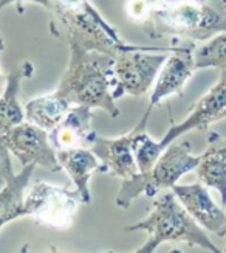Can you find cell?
I'll use <instances>...</instances> for the list:
<instances>
[{
    "mask_svg": "<svg viewBox=\"0 0 226 253\" xmlns=\"http://www.w3.org/2000/svg\"><path fill=\"white\" fill-rule=\"evenodd\" d=\"M139 25L150 39L204 42L226 31V0H174L150 9Z\"/></svg>",
    "mask_w": 226,
    "mask_h": 253,
    "instance_id": "cell-2",
    "label": "cell"
},
{
    "mask_svg": "<svg viewBox=\"0 0 226 253\" xmlns=\"http://www.w3.org/2000/svg\"><path fill=\"white\" fill-rule=\"evenodd\" d=\"M9 3H8V0H0V11H2L5 6H8ZM3 48H5V42H3V36H2V33H0V53L3 51ZM3 89H5V84H3V76H2V73H0V95H2V92H3Z\"/></svg>",
    "mask_w": 226,
    "mask_h": 253,
    "instance_id": "cell-21",
    "label": "cell"
},
{
    "mask_svg": "<svg viewBox=\"0 0 226 253\" xmlns=\"http://www.w3.org/2000/svg\"><path fill=\"white\" fill-rule=\"evenodd\" d=\"M201 159L203 152L198 156L192 154V145L189 140L177 138L164 148L152 169L147 172L138 171L132 177L124 179L115 199L116 207L127 210L141 194L155 197L160 191L170 190L183 175L195 169Z\"/></svg>",
    "mask_w": 226,
    "mask_h": 253,
    "instance_id": "cell-5",
    "label": "cell"
},
{
    "mask_svg": "<svg viewBox=\"0 0 226 253\" xmlns=\"http://www.w3.org/2000/svg\"><path fill=\"white\" fill-rule=\"evenodd\" d=\"M9 148L6 143V135H0V180L6 182L14 175L11 157H9Z\"/></svg>",
    "mask_w": 226,
    "mask_h": 253,
    "instance_id": "cell-20",
    "label": "cell"
},
{
    "mask_svg": "<svg viewBox=\"0 0 226 253\" xmlns=\"http://www.w3.org/2000/svg\"><path fill=\"white\" fill-rule=\"evenodd\" d=\"M8 3H36L53 14L51 28L59 27L68 45L74 43L85 50L102 51L115 56L132 43L121 39L118 30L107 22L89 0H8Z\"/></svg>",
    "mask_w": 226,
    "mask_h": 253,
    "instance_id": "cell-3",
    "label": "cell"
},
{
    "mask_svg": "<svg viewBox=\"0 0 226 253\" xmlns=\"http://www.w3.org/2000/svg\"><path fill=\"white\" fill-rule=\"evenodd\" d=\"M68 67L55 90L73 106L102 109L116 118L120 109L116 106V75L115 58L102 51L85 50L71 43Z\"/></svg>",
    "mask_w": 226,
    "mask_h": 253,
    "instance_id": "cell-1",
    "label": "cell"
},
{
    "mask_svg": "<svg viewBox=\"0 0 226 253\" xmlns=\"http://www.w3.org/2000/svg\"><path fill=\"white\" fill-rule=\"evenodd\" d=\"M172 47L152 48L133 45L115 54L116 90L115 98L123 95L141 96L154 87L157 76L163 67Z\"/></svg>",
    "mask_w": 226,
    "mask_h": 253,
    "instance_id": "cell-6",
    "label": "cell"
},
{
    "mask_svg": "<svg viewBox=\"0 0 226 253\" xmlns=\"http://www.w3.org/2000/svg\"><path fill=\"white\" fill-rule=\"evenodd\" d=\"M133 129L118 138H107L95 132L89 146L95 156L101 160L107 172L124 180L138 172V165L133 154Z\"/></svg>",
    "mask_w": 226,
    "mask_h": 253,
    "instance_id": "cell-12",
    "label": "cell"
},
{
    "mask_svg": "<svg viewBox=\"0 0 226 253\" xmlns=\"http://www.w3.org/2000/svg\"><path fill=\"white\" fill-rule=\"evenodd\" d=\"M194 62L195 70L217 69L226 70V31L215 35L200 47L194 50Z\"/></svg>",
    "mask_w": 226,
    "mask_h": 253,
    "instance_id": "cell-19",
    "label": "cell"
},
{
    "mask_svg": "<svg viewBox=\"0 0 226 253\" xmlns=\"http://www.w3.org/2000/svg\"><path fill=\"white\" fill-rule=\"evenodd\" d=\"M56 152L62 169L67 171L71 182L76 186L79 201L82 204H90L92 196H90L89 180L95 172H107L105 167L95 156L92 149H87L84 146L61 149Z\"/></svg>",
    "mask_w": 226,
    "mask_h": 253,
    "instance_id": "cell-14",
    "label": "cell"
},
{
    "mask_svg": "<svg viewBox=\"0 0 226 253\" xmlns=\"http://www.w3.org/2000/svg\"><path fill=\"white\" fill-rule=\"evenodd\" d=\"M194 42H186L183 45H172L167 58L161 67L152 93L149 96V106L146 114H152L154 107L158 106L163 100L172 95H183L186 83L192 78L195 72V62H194Z\"/></svg>",
    "mask_w": 226,
    "mask_h": 253,
    "instance_id": "cell-10",
    "label": "cell"
},
{
    "mask_svg": "<svg viewBox=\"0 0 226 253\" xmlns=\"http://www.w3.org/2000/svg\"><path fill=\"white\" fill-rule=\"evenodd\" d=\"M143 2L147 5V8H149V11H150V9L158 8V6H161V5H166V3L174 2V0H143Z\"/></svg>",
    "mask_w": 226,
    "mask_h": 253,
    "instance_id": "cell-22",
    "label": "cell"
},
{
    "mask_svg": "<svg viewBox=\"0 0 226 253\" xmlns=\"http://www.w3.org/2000/svg\"><path fill=\"white\" fill-rule=\"evenodd\" d=\"M226 118V70L220 72V78L215 83L206 95L191 107L189 115L180 123H172L158 141L161 151H164L172 141L181 138L185 134L195 129H208L211 125Z\"/></svg>",
    "mask_w": 226,
    "mask_h": 253,
    "instance_id": "cell-8",
    "label": "cell"
},
{
    "mask_svg": "<svg viewBox=\"0 0 226 253\" xmlns=\"http://www.w3.org/2000/svg\"><path fill=\"white\" fill-rule=\"evenodd\" d=\"M170 190L175 193L178 201L200 227L209 233L217 235L219 238L226 236V213L223 207H219L214 202L206 185L201 182L174 185Z\"/></svg>",
    "mask_w": 226,
    "mask_h": 253,
    "instance_id": "cell-11",
    "label": "cell"
},
{
    "mask_svg": "<svg viewBox=\"0 0 226 253\" xmlns=\"http://www.w3.org/2000/svg\"><path fill=\"white\" fill-rule=\"evenodd\" d=\"M143 230L149 235L146 243L136 249V253H152L163 243H186L211 253H220L206 230L200 227L172 190H163L154 197L149 216L133 225H127L124 232Z\"/></svg>",
    "mask_w": 226,
    "mask_h": 253,
    "instance_id": "cell-4",
    "label": "cell"
},
{
    "mask_svg": "<svg viewBox=\"0 0 226 253\" xmlns=\"http://www.w3.org/2000/svg\"><path fill=\"white\" fill-rule=\"evenodd\" d=\"M34 169V163L25 165L22 171L8 179L5 186L0 190V230L8 222L24 216V191L28 186Z\"/></svg>",
    "mask_w": 226,
    "mask_h": 253,
    "instance_id": "cell-16",
    "label": "cell"
},
{
    "mask_svg": "<svg viewBox=\"0 0 226 253\" xmlns=\"http://www.w3.org/2000/svg\"><path fill=\"white\" fill-rule=\"evenodd\" d=\"M195 172L198 182L220 194L222 207L226 208V146L211 145L203 152Z\"/></svg>",
    "mask_w": 226,
    "mask_h": 253,
    "instance_id": "cell-18",
    "label": "cell"
},
{
    "mask_svg": "<svg viewBox=\"0 0 226 253\" xmlns=\"http://www.w3.org/2000/svg\"><path fill=\"white\" fill-rule=\"evenodd\" d=\"M70 106L71 104L56 92L37 96L25 104V120L50 132L62 122L64 117L70 111Z\"/></svg>",
    "mask_w": 226,
    "mask_h": 253,
    "instance_id": "cell-17",
    "label": "cell"
},
{
    "mask_svg": "<svg viewBox=\"0 0 226 253\" xmlns=\"http://www.w3.org/2000/svg\"><path fill=\"white\" fill-rule=\"evenodd\" d=\"M33 73V64L24 61L6 75L5 89L0 95V135H8L14 126L25 122V112L19 103V90L22 81Z\"/></svg>",
    "mask_w": 226,
    "mask_h": 253,
    "instance_id": "cell-15",
    "label": "cell"
},
{
    "mask_svg": "<svg viewBox=\"0 0 226 253\" xmlns=\"http://www.w3.org/2000/svg\"><path fill=\"white\" fill-rule=\"evenodd\" d=\"M6 143L22 167L34 163L36 167H44L51 172L62 169L58 152L50 143L48 132L27 120L8 132Z\"/></svg>",
    "mask_w": 226,
    "mask_h": 253,
    "instance_id": "cell-9",
    "label": "cell"
},
{
    "mask_svg": "<svg viewBox=\"0 0 226 253\" xmlns=\"http://www.w3.org/2000/svg\"><path fill=\"white\" fill-rule=\"evenodd\" d=\"M225 252H226V250H225Z\"/></svg>",
    "mask_w": 226,
    "mask_h": 253,
    "instance_id": "cell-23",
    "label": "cell"
},
{
    "mask_svg": "<svg viewBox=\"0 0 226 253\" xmlns=\"http://www.w3.org/2000/svg\"><path fill=\"white\" fill-rule=\"evenodd\" d=\"M93 112L87 106H73L62 122L50 130L48 138L56 151L89 146L90 138L95 134L92 129Z\"/></svg>",
    "mask_w": 226,
    "mask_h": 253,
    "instance_id": "cell-13",
    "label": "cell"
},
{
    "mask_svg": "<svg viewBox=\"0 0 226 253\" xmlns=\"http://www.w3.org/2000/svg\"><path fill=\"white\" fill-rule=\"evenodd\" d=\"M79 194L68 188L36 182L24 201V216L34 217L39 224L68 228L73 222Z\"/></svg>",
    "mask_w": 226,
    "mask_h": 253,
    "instance_id": "cell-7",
    "label": "cell"
}]
</instances>
